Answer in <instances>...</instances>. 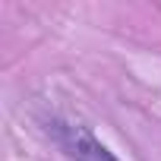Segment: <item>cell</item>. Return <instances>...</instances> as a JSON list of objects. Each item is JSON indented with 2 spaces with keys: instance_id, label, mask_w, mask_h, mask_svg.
<instances>
[{
  "instance_id": "6da1fadb",
  "label": "cell",
  "mask_w": 161,
  "mask_h": 161,
  "mask_svg": "<svg viewBox=\"0 0 161 161\" xmlns=\"http://www.w3.org/2000/svg\"><path fill=\"white\" fill-rule=\"evenodd\" d=\"M44 133L51 136V142L69 158V161H120L89 126L82 123H73V120H63L57 114L44 117Z\"/></svg>"
}]
</instances>
